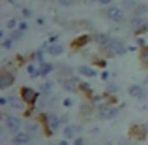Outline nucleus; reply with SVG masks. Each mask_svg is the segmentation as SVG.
<instances>
[{"instance_id": "f257e3e1", "label": "nucleus", "mask_w": 148, "mask_h": 145, "mask_svg": "<svg viewBox=\"0 0 148 145\" xmlns=\"http://www.w3.org/2000/svg\"><path fill=\"white\" fill-rule=\"evenodd\" d=\"M101 49H103V53H107L109 57H111V55L122 57V55H126L127 51H130V47L126 45V42L120 40V38H112V40L109 42V45H105V47H101Z\"/></svg>"}, {"instance_id": "f03ea898", "label": "nucleus", "mask_w": 148, "mask_h": 145, "mask_svg": "<svg viewBox=\"0 0 148 145\" xmlns=\"http://www.w3.org/2000/svg\"><path fill=\"white\" fill-rule=\"evenodd\" d=\"M41 123H43L45 130H47V136L54 134L58 128H62V121H60V117L54 115V113H43V115H41Z\"/></svg>"}, {"instance_id": "7ed1b4c3", "label": "nucleus", "mask_w": 148, "mask_h": 145, "mask_svg": "<svg viewBox=\"0 0 148 145\" xmlns=\"http://www.w3.org/2000/svg\"><path fill=\"white\" fill-rule=\"evenodd\" d=\"M120 109H122V105H112V104L105 102V104H101L98 108V117L101 121H111L120 113Z\"/></svg>"}, {"instance_id": "20e7f679", "label": "nucleus", "mask_w": 148, "mask_h": 145, "mask_svg": "<svg viewBox=\"0 0 148 145\" xmlns=\"http://www.w3.org/2000/svg\"><path fill=\"white\" fill-rule=\"evenodd\" d=\"M103 15L112 23H122L126 19V10L122 6H109V8H103Z\"/></svg>"}, {"instance_id": "39448f33", "label": "nucleus", "mask_w": 148, "mask_h": 145, "mask_svg": "<svg viewBox=\"0 0 148 145\" xmlns=\"http://www.w3.org/2000/svg\"><path fill=\"white\" fill-rule=\"evenodd\" d=\"M4 126H6V130H10L11 134L15 136V134H19V132H23V121L15 115L4 113Z\"/></svg>"}, {"instance_id": "423d86ee", "label": "nucleus", "mask_w": 148, "mask_h": 145, "mask_svg": "<svg viewBox=\"0 0 148 145\" xmlns=\"http://www.w3.org/2000/svg\"><path fill=\"white\" fill-rule=\"evenodd\" d=\"M38 98H40V92L38 91H34V89H30V87H23L21 89V100L25 102L26 105L34 108V105L38 104Z\"/></svg>"}, {"instance_id": "0eeeda50", "label": "nucleus", "mask_w": 148, "mask_h": 145, "mask_svg": "<svg viewBox=\"0 0 148 145\" xmlns=\"http://www.w3.org/2000/svg\"><path fill=\"white\" fill-rule=\"evenodd\" d=\"M127 94H130L131 98H135V100H145L146 98V91H145V87L143 85H130L127 87Z\"/></svg>"}, {"instance_id": "6e6552de", "label": "nucleus", "mask_w": 148, "mask_h": 145, "mask_svg": "<svg viewBox=\"0 0 148 145\" xmlns=\"http://www.w3.org/2000/svg\"><path fill=\"white\" fill-rule=\"evenodd\" d=\"M13 83H15V76L11 72H8V70H4V72L0 74V89L6 91V89H10Z\"/></svg>"}, {"instance_id": "1a4fd4ad", "label": "nucleus", "mask_w": 148, "mask_h": 145, "mask_svg": "<svg viewBox=\"0 0 148 145\" xmlns=\"http://www.w3.org/2000/svg\"><path fill=\"white\" fill-rule=\"evenodd\" d=\"M131 138H135V139H139V142H143V139H146V136H148V126H141V124H133L131 126Z\"/></svg>"}, {"instance_id": "9d476101", "label": "nucleus", "mask_w": 148, "mask_h": 145, "mask_svg": "<svg viewBox=\"0 0 148 145\" xmlns=\"http://www.w3.org/2000/svg\"><path fill=\"white\" fill-rule=\"evenodd\" d=\"M32 139H34L32 134L23 130V132H19V134L13 136V145H28V143H32Z\"/></svg>"}, {"instance_id": "9b49d317", "label": "nucleus", "mask_w": 148, "mask_h": 145, "mask_svg": "<svg viewBox=\"0 0 148 145\" xmlns=\"http://www.w3.org/2000/svg\"><path fill=\"white\" fill-rule=\"evenodd\" d=\"M79 85H81V81H79V77H77V76H73V77H69V79L62 81V89L68 91V92H75L77 89H79Z\"/></svg>"}, {"instance_id": "f8f14e48", "label": "nucleus", "mask_w": 148, "mask_h": 145, "mask_svg": "<svg viewBox=\"0 0 148 145\" xmlns=\"http://www.w3.org/2000/svg\"><path fill=\"white\" fill-rule=\"evenodd\" d=\"M81 132V124H68V126L62 128V134L66 139H75V136Z\"/></svg>"}, {"instance_id": "ddd939ff", "label": "nucleus", "mask_w": 148, "mask_h": 145, "mask_svg": "<svg viewBox=\"0 0 148 145\" xmlns=\"http://www.w3.org/2000/svg\"><path fill=\"white\" fill-rule=\"evenodd\" d=\"M47 53L51 55V57H60V55L64 53V45L58 44V42L56 44H49L47 42Z\"/></svg>"}, {"instance_id": "4468645a", "label": "nucleus", "mask_w": 148, "mask_h": 145, "mask_svg": "<svg viewBox=\"0 0 148 145\" xmlns=\"http://www.w3.org/2000/svg\"><path fill=\"white\" fill-rule=\"evenodd\" d=\"M90 40H92V38L88 36V34H83V36L75 38V40L71 42V47H73V49H81V47H84L86 44H90Z\"/></svg>"}, {"instance_id": "2eb2a0df", "label": "nucleus", "mask_w": 148, "mask_h": 145, "mask_svg": "<svg viewBox=\"0 0 148 145\" xmlns=\"http://www.w3.org/2000/svg\"><path fill=\"white\" fill-rule=\"evenodd\" d=\"M77 72H79L81 76H84V77H96V76H98V72H96L94 66H86V64L79 66V68H77Z\"/></svg>"}, {"instance_id": "dca6fc26", "label": "nucleus", "mask_w": 148, "mask_h": 145, "mask_svg": "<svg viewBox=\"0 0 148 145\" xmlns=\"http://www.w3.org/2000/svg\"><path fill=\"white\" fill-rule=\"evenodd\" d=\"M94 40L98 42V45H101V47H105V45H109V42H111L112 38L109 36L107 32H96V34H94Z\"/></svg>"}, {"instance_id": "f3484780", "label": "nucleus", "mask_w": 148, "mask_h": 145, "mask_svg": "<svg viewBox=\"0 0 148 145\" xmlns=\"http://www.w3.org/2000/svg\"><path fill=\"white\" fill-rule=\"evenodd\" d=\"M40 70H41V66L36 64V62H28L26 64V74L30 77H40Z\"/></svg>"}, {"instance_id": "a211bd4d", "label": "nucleus", "mask_w": 148, "mask_h": 145, "mask_svg": "<svg viewBox=\"0 0 148 145\" xmlns=\"http://www.w3.org/2000/svg\"><path fill=\"white\" fill-rule=\"evenodd\" d=\"M10 98V105H8V108H11V109H15V111H23V109H25V102L23 100H17V98L15 96H8Z\"/></svg>"}, {"instance_id": "6ab92c4d", "label": "nucleus", "mask_w": 148, "mask_h": 145, "mask_svg": "<svg viewBox=\"0 0 148 145\" xmlns=\"http://www.w3.org/2000/svg\"><path fill=\"white\" fill-rule=\"evenodd\" d=\"M53 81H43V83H41V87H40V92L43 96H49L51 92H53Z\"/></svg>"}, {"instance_id": "aec40b11", "label": "nucleus", "mask_w": 148, "mask_h": 145, "mask_svg": "<svg viewBox=\"0 0 148 145\" xmlns=\"http://www.w3.org/2000/svg\"><path fill=\"white\" fill-rule=\"evenodd\" d=\"M41 66V70H40V77H45V76H49L51 72H54V66L51 64V62H43V64H40Z\"/></svg>"}, {"instance_id": "412c9836", "label": "nucleus", "mask_w": 148, "mask_h": 145, "mask_svg": "<svg viewBox=\"0 0 148 145\" xmlns=\"http://www.w3.org/2000/svg\"><path fill=\"white\" fill-rule=\"evenodd\" d=\"M122 8H124V10H130V11H131V15H133L135 11H137L139 4L135 2V0H124V2H122Z\"/></svg>"}, {"instance_id": "4be33fe9", "label": "nucleus", "mask_w": 148, "mask_h": 145, "mask_svg": "<svg viewBox=\"0 0 148 145\" xmlns=\"http://www.w3.org/2000/svg\"><path fill=\"white\" fill-rule=\"evenodd\" d=\"M133 15H135V17H143V19H145L146 15H148V6H146V4H139L137 11H135Z\"/></svg>"}, {"instance_id": "5701e85b", "label": "nucleus", "mask_w": 148, "mask_h": 145, "mask_svg": "<svg viewBox=\"0 0 148 145\" xmlns=\"http://www.w3.org/2000/svg\"><path fill=\"white\" fill-rule=\"evenodd\" d=\"M38 128H40V126H38L36 123H30V121H28V123H25V132H28V134H32V136L38 132Z\"/></svg>"}, {"instance_id": "b1692460", "label": "nucleus", "mask_w": 148, "mask_h": 145, "mask_svg": "<svg viewBox=\"0 0 148 145\" xmlns=\"http://www.w3.org/2000/svg\"><path fill=\"white\" fill-rule=\"evenodd\" d=\"M8 28L10 30H15V28H19V25H21V21H19L17 17H11V19H8Z\"/></svg>"}, {"instance_id": "393cba45", "label": "nucleus", "mask_w": 148, "mask_h": 145, "mask_svg": "<svg viewBox=\"0 0 148 145\" xmlns=\"http://www.w3.org/2000/svg\"><path fill=\"white\" fill-rule=\"evenodd\" d=\"M23 34H25V32H23L21 28H15V30H11V32H10V38L13 42H17V40H21V38H23Z\"/></svg>"}, {"instance_id": "a878e982", "label": "nucleus", "mask_w": 148, "mask_h": 145, "mask_svg": "<svg viewBox=\"0 0 148 145\" xmlns=\"http://www.w3.org/2000/svg\"><path fill=\"white\" fill-rule=\"evenodd\" d=\"M116 91H118V87H116L114 83H109L107 89H105V94H107V96H112V94H116Z\"/></svg>"}, {"instance_id": "bb28decb", "label": "nucleus", "mask_w": 148, "mask_h": 145, "mask_svg": "<svg viewBox=\"0 0 148 145\" xmlns=\"http://www.w3.org/2000/svg\"><path fill=\"white\" fill-rule=\"evenodd\" d=\"M13 44H15V42H13V40H11V38H10V36H8V38H4V40H2V47H4V49H6V51H8V49H11V47H13Z\"/></svg>"}, {"instance_id": "cd10ccee", "label": "nucleus", "mask_w": 148, "mask_h": 145, "mask_svg": "<svg viewBox=\"0 0 148 145\" xmlns=\"http://www.w3.org/2000/svg\"><path fill=\"white\" fill-rule=\"evenodd\" d=\"M79 89H81V91H83V92H84V94H86L88 98H92V89H90V85L81 83V85H79Z\"/></svg>"}, {"instance_id": "c85d7f7f", "label": "nucleus", "mask_w": 148, "mask_h": 145, "mask_svg": "<svg viewBox=\"0 0 148 145\" xmlns=\"http://www.w3.org/2000/svg\"><path fill=\"white\" fill-rule=\"evenodd\" d=\"M141 60H143V64L148 68V45L145 49H141Z\"/></svg>"}, {"instance_id": "c756f323", "label": "nucleus", "mask_w": 148, "mask_h": 145, "mask_svg": "<svg viewBox=\"0 0 148 145\" xmlns=\"http://www.w3.org/2000/svg\"><path fill=\"white\" fill-rule=\"evenodd\" d=\"M62 105H64V108H68V109H69V108H73V105H75V100H73V98H69V96H68V98H64V100H62Z\"/></svg>"}, {"instance_id": "7c9ffc66", "label": "nucleus", "mask_w": 148, "mask_h": 145, "mask_svg": "<svg viewBox=\"0 0 148 145\" xmlns=\"http://www.w3.org/2000/svg\"><path fill=\"white\" fill-rule=\"evenodd\" d=\"M81 111H83L84 117H92V108H90V104H84L83 108H81Z\"/></svg>"}, {"instance_id": "2f4dec72", "label": "nucleus", "mask_w": 148, "mask_h": 145, "mask_svg": "<svg viewBox=\"0 0 148 145\" xmlns=\"http://www.w3.org/2000/svg\"><path fill=\"white\" fill-rule=\"evenodd\" d=\"M32 10H28V8H23V17H25V19H30V17H32Z\"/></svg>"}, {"instance_id": "473e14b6", "label": "nucleus", "mask_w": 148, "mask_h": 145, "mask_svg": "<svg viewBox=\"0 0 148 145\" xmlns=\"http://www.w3.org/2000/svg\"><path fill=\"white\" fill-rule=\"evenodd\" d=\"M137 45H139L141 49H145V47H146V42H145V38H143V36H139V38H137Z\"/></svg>"}, {"instance_id": "72a5a7b5", "label": "nucleus", "mask_w": 148, "mask_h": 145, "mask_svg": "<svg viewBox=\"0 0 148 145\" xmlns=\"http://www.w3.org/2000/svg\"><path fill=\"white\" fill-rule=\"evenodd\" d=\"M98 4L103 8H109V6H112V0H98Z\"/></svg>"}, {"instance_id": "f704fd0d", "label": "nucleus", "mask_w": 148, "mask_h": 145, "mask_svg": "<svg viewBox=\"0 0 148 145\" xmlns=\"http://www.w3.org/2000/svg\"><path fill=\"white\" fill-rule=\"evenodd\" d=\"M99 77H101V79H103V81H109V77H111V74H109L107 70H103V72L99 74Z\"/></svg>"}, {"instance_id": "c9c22d12", "label": "nucleus", "mask_w": 148, "mask_h": 145, "mask_svg": "<svg viewBox=\"0 0 148 145\" xmlns=\"http://www.w3.org/2000/svg\"><path fill=\"white\" fill-rule=\"evenodd\" d=\"M58 2H60V6H73L75 0H58Z\"/></svg>"}, {"instance_id": "e433bc0d", "label": "nucleus", "mask_w": 148, "mask_h": 145, "mask_svg": "<svg viewBox=\"0 0 148 145\" xmlns=\"http://www.w3.org/2000/svg\"><path fill=\"white\" fill-rule=\"evenodd\" d=\"M73 145H86V142H84V138H75L73 139Z\"/></svg>"}, {"instance_id": "4c0bfd02", "label": "nucleus", "mask_w": 148, "mask_h": 145, "mask_svg": "<svg viewBox=\"0 0 148 145\" xmlns=\"http://www.w3.org/2000/svg\"><path fill=\"white\" fill-rule=\"evenodd\" d=\"M19 28H21L23 32H25V30H28V25H26L25 21H21V25H19Z\"/></svg>"}, {"instance_id": "58836bf2", "label": "nucleus", "mask_w": 148, "mask_h": 145, "mask_svg": "<svg viewBox=\"0 0 148 145\" xmlns=\"http://www.w3.org/2000/svg\"><path fill=\"white\" fill-rule=\"evenodd\" d=\"M58 145H69V139H66V138L60 139V143H58Z\"/></svg>"}, {"instance_id": "ea45409f", "label": "nucleus", "mask_w": 148, "mask_h": 145, "mask_svg": "<svg viewBox=\"0 0 148 145\" xmlns=\"http://www.w3.org/2000/svg\"><path fill=\"white\" fill-rule=\"evenodd\" d=\"M96 64H98V66H105V64H107V60H96Z\"/></svg>"}, {"instance_id": "a19ab883", "label": "nucleus", "mask_w": 148, "mask_h": 145, "mask_svg": "<svg viewBox=\"0 0 148 145\" xmlns=\"http://www.w3.org/2000/svg\"><path fill=\"white\" fill-rule=\"evenodd\" d=\"M8 2H10V4H15V6H17V0H8Z\"/></svg>"}, {"instance_id": "79ce46f5", "label": "nucleus", "mask_w": 148, "mask_h": 145, "mask_svg": "<svg viewBox=\"0 0 148 145\" xmlns=\"http://www.w3.org/2000/svg\"><path fill=\"white\" fill-rule=\"evenodd\" d=\"M145 85H148V76H146V77H145Z\"/></svg>"}, {"instance_id": "37998d69", "label": "nucleus", "mask_w": 148, "mask_h": 145, "mask_svg": "<svg viewBox=\"0 0 148 145\" xmlns=\"http://www.w3.org/2000/svg\"><path fill=\"white\" fill-rule=\"evenodd\" d=\"M47 2H53V0H47ZM56 2H58V0H56Z\"/></svg>"}, {"instance_id": "c03bdc74", "label": "nucleus", "mask_w": 148, "mask_h": 145, "mask_svg": "<svg viewBox=\"0 0 148 145\" xmlns=\"http://www.w3.org/2000/svg\"><path fill=\"white\" fill-rule=\"evenodd\" d=\"M28 145H36V143H28Z\"/></svg>"}, {"instance_id": "a18cd8bd", "label": "nucleus", "mask_w": 148, "mask_h": 145, "mask_svg": "<svg viewBox=\"0 0 148 145\" xmlns=\"http://www.w3.org/2000/svg\"><path fill=\"white\" fill-rule=\"evenodd\" d=\"M51 145H58V143H51Z\"/></svg>"}, {"instance_id": "49530a36", "label": "nucleus", "mask_w": 148, "mask_h": 145, "mask_svg": "<svg viewBox=\"0 0 148 145\" xmlns=\"http://www.w3.org/2000/svg\"><path fill=\"white\" fill-rule=\"evenodd\" d=\"M146 126H148V123H146Z\"/></svg>"}, {"instance_id": "de8ad7c7", "label": "nucleus", "mask_w": 148, "mask_h": 145, "mask_svg": "<svg viewBox=\"0 0 148 145\" xmlns=\"http://www.w3.org/2000/svg\"><path fill=\"white\" fill-rule=\"evenodd\" d=\"M146 145H148V143H146Z\"/></svg>"}]
</instances>
